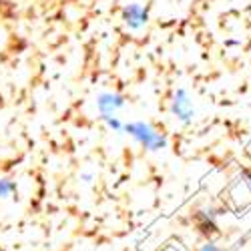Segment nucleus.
Listing matches in <instances>:
<instances>
[{
    "mask_svg": "<svg viewBox=\"0 0 251 251\" xmlns=\"http://www.w3.org/2000/svg\"><path fill=\"white\" fill-rule=\"evenodd\" d=\"M241 179H243V183L247 185V189L251 191V171H245V173L241 175Z\"/></svg>",
    "mask_w": 251,
    "mask_h": 251,
    "instance_id": "9",
    "label": "nucleus"
},
{
    "mask_svg": "<svg viewBox=\"0 0 251 251\" xmlns=\"http://www.w3.org/2000/svg\"><path fill=\"white\" fill-rule=\"evenodd\" d=\"M16 193V185L10 181V179H0V197L2 199H8Z\"/></svg>",
    "mask_w": 251,
    "mask_h": 251,
    "instance_id": "6",
    "label": "nucleus"
},
{
    "mask_svg": "<svg viewBox=\"0 0 251 251\" xmlns=\"http://www.w3.org/2000/svg\"><path fill=\"white\" fill-rule=\"evenodd\" d=\"M127 135H131L143 149L147 151H161L167 149L169 145V139H167L157 127H153L151 123H145V121H131V123H125V129Z\"/></svg>",
    "mask_w": 251,
    "mask_h": 251,
    "instance_id": "1",
    "label": "nucleus"
},
{
    "mask_svg": "<svg viewBox=\"0 0 251 251\" xmlns=\"http://www.w3.org/2000/svg\"><path fill=\"white\" fill-rule=\"evenodd\" d=\"M171 115L181 125H191L195 121V102L187 89H177L171 99Z\"/></svg>",
    "mask_w": 251,
    "mask_h": 251,
    "instance_id": "2",
    "label": "nucleus"
},
{
    "mask_svg": "<svg viewBox=\"0 0 251 251\" xmlns=\"http://www.w3.org/2000/svg\"><path fill=\"white\" fill-rule=\"evenodd\" d=\"M123 23H125V26H127L129 30L137 32V30L147 26V23H149V10L145 8L143 4H139V2H133V4L123 8Z\"/></svg>",
    "mask_w": 251,
    "mask_h": 251,
    "instance_id": "3",
    "label": "nucleus"
},
{
    "mask_svg": "<svg viewBox=\"0 0 251 251\" xmlns=\"http://www.w3.org/2000/svg\"><path fill=\"white\" fill-rule=\"evenodd\" d=\"M195 223L199 227V231L203 235H211L217 233V213L213 209H207V211H199L195 217Z\"/></svg>",
    "mask_w": 251,
    "mask_h": 251,
    "instance_id": "5",
    "label": "nucleus"
},
{
    "mask_svg": "<svg viewBox=\"0 0 251 251\" xmlns=\"http://www.w3.org/2000/svg\"><path fill=\"white\" fill-rule=\"evenodd\" d=\"M100 121L107 125L113 133H123V129H125V123L119 117H107V119H100Z\"/></svg>",
    "mask_w": 251,
    "mask_h": 251,
    "instance_id": "7",
    "label": "nucleus"
},
{
    "mask_svg": "<svg viewBox=\"0 0 251 251\" xmlns=\"http://www.w3.org/2000/svg\"><path fill=\"white\" fill-rule=\"evenodd\" d=\"M97 109L100 119H107V117H117L119 111L125 109V99L117 93H100L97 97Z\"/></svg>",
    "mask_w": 251,
    "mask_h": 251,
    "instance_id": "4",
    "label": "nucleus"
},
{
    "mask_svg": "<svg viewBox=\"0 0 251 251\" xmlns=\"http://www.w3.org/2000/svg\"><path fill=\"white\" fill-rule=\"evenodd\" d=\"M197 251H225L223 247H219L217 243H213V241H207V243H203Z\"/></svg>",
    "mask_w": 251,
    "mask_h": 251,
    "instance_id": "8",
    "label": "nucleus"
}]
</instances>
